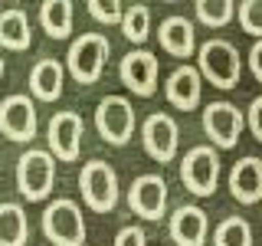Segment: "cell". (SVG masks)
Instances as JSON below:
<instances>
[{
  "instance_id": "cell-12",
  "label": "cell",
  "mask_w": 262,
  "mask_h": 246,
  "mask_svg": "<svg viewBox=\"0 0 262 246\" xmlns=\"http://www.w3.org/2000/svg\"><path fill=\"white\" fill-rule=\"evenodd\" d=\"M141 145L158 164H170L177 158V148H180L177 121L167 112H151L141 125Z\"/></svg>"
},
{
  "instance_id": "cell-29",
  "label": "cell",
  "mask_w": 262,
  "mask_h": 246,
  "mask_svg": "<svg viewBox=\"0 0 262 246\" xmlns=\"http://www.w3.org/2000/svg\"><path fill=\"white\" fill-rule=\"evenodd\" d=\"M249 69H252V76L262 82V39H256L252 49H249Z\"/></svg>"
},
{
  "instance_id": "cell-28",
  "label": "cell",
  "mask_w": 262,
  "mask_h": 246,
  "mask_svg": "<svg viewBox=\"0 0 262 246\" xmlns=\"http://www.w3.org/2000/svg\"><path fill=\"white\" fill-rule=\"evenodd\" d=\"M246 125H249V131L256 135V141H262V95H256L249 102V109H246Z\"/></svg>"
},
{
  "instance_id": "cell-15",
  "label": "cell",
  "mask_w": 262,
  "mask_h": 246,
  "mask_svg": "<svg viewBox=\"0 0 262 246\" xmlns=\"http://www.w3.org/2000/svg\"><path fill=\"white\" fill-rule=\"evenodd\" d=\"M167 233L177 246H207V233H210V220L196 203H184L170 213Z\"/></svg>"
},
{
  "instance_id": "cell-1",
  "label": "cell",
  "mask_w": 262,
  "mask_h": 246,
  "mask_svg": "<svg viewBox=\"0 0 262 246\" xmlns=\"http://www.w3.org/2000/svg\"><path fill=\"white\" fill-rule=\"evenodd\" d=\"M108 53H112V43L105 33H82L69 43V53H66V72H69L76 82L82 86H92V82L102 79L105 72V63H108Z\"/></svg>"
},
{
  "instance_id": "cell-17",
  "label": "cell",
  "mask_w": 262,
  "mask_h": 246,
  "mask_svg": "<svg viewBox=\"0 0 262 246\" xmlns=\"http://www.w3.org/2000/svg\"><path fill=\"white\" fill-rule=\"evenodd\" d=\"M158 43L167 56L174 59H190L196 53V30L187 16H167V20L158 27Z\"/></svg>"
},
{
  "instance_id": "cell-10",
  "label": "cell",
  "mask_w": 262,
  "mask_h": 246,
  "mask_svg": "<svg viewBox=\"0 0 262 246\" xmlns=\"http://www.w3.org/2000/svg\"><path fill=\"white\" fill-rule=\"evenodd\" d=\"M82 135H85V121H82L79 112H72V109L56 112L46 125L49 154L56 161H76L82 151Z\"/></svg>"
},
{
  "instance_id": "cell-6",
  "label": "cell",
  "mask_w": 262,
  "mask_h": 246,
  "mask_svg": "<svg viewBox=\"0 0 262 246\" xmlns=\"http://www.w3.org/2000/svg\"><path fill=\"white\" fill-rule=\"evenodd\" d=\"M180 180L193 197H213L220 184V154L210 145H196L180 161Z\"/></svg>"
},
{
  "instance_id": "cell-2",
  "label": "cell",
  "mask_w": 262,
  "mask_h": 246,
  "mask_svg": "<svg viewBox=\"0 0 262 246\" xmlns=\"http://www.w3.org/2000/svg\"><path fill=\"white\" fill-rule=\"evenodd\" d=\"M196 72L200 79H207L210 86L216 89H236L243 72V59H239V49H236L229 39H207L196 49Z\"/></svg>"
},
{
  "instance_id": "cell-24",
  "label": "cell",
  "mask_w": 262,
  "mask_h": 246,
  "mask_svg": "<svg viewBox=\"0 0 262 246\" xmlns=\"http://www.w3.org/2000/svg\"><path fill=\"white\" fill-rule=\"evenodd\" d=\"M193 13H196V20H200L203 27L223 30L236 16V4H229V0H200V4L193 7Z\"/></svg>"
},
{
  "instance_id": "cell-21",
  "label": "cell",
  "mask_w": 262,
  "mask_h": 246,
  "mask_svg": "<svg viewBox=\"0 0 262 246\" xmlns=\"http://www.w3.org/2000/svg\"><path fill=\"white\" fill-rule=\"evenodd\" d=\"M72 16H76V10L69 0H46L39 7V27L46 30V36L66 39L72 33Z\"/></svg>"
},
{
  "instance_id": "cell-9",
  "label": "cell",
  "mask_w": 262,
  "mask_h": 246,
  "mask_svg": "<svg viewBox=\"0 0 262 246\" xmlns=\"http://www.w3.org/2000/svg\"><path fill=\"white\" fill-rule=\"evenodd\" d=\"M39 131V118H36V102L23 92H13L0 102V135L7 141L27 145L36 138Z\"/></svg>"
},
{
  "instance_id": "cell-22",
  "label": "cell",
  "mask_w": 262,
  "mask_h": 246,
  "mask_svg": "<svg viewBox=\"0 0 262 246\" xmlns=\"http://www.w3.org/2000/svg\"><path fill=\"white\" fill-rule=\"evenodd\" d=\"M118 27H121V33H125L128 43L141 46L144 39H147V33H151V7H147V4H131V7H125V16H121Z\"/></svg>"
},
{
  "instance_id": "cell-16",
  "label": "cell",
  "mask_w": 262,
  "mask_h": 246,
  "mask_svg": "<svg viewBox=\"0 0 262 246\" xmlns=\"http://www.w3.org/2000/svg\"><path fill=\"white\" fill-rule=\"evenodd\" d=\"M229 194L243 207H252V203L262 200V161L259 158L246 154L243 161L233 164V171H229Z\"/></svg>"
},
{
  "instance_id": "cell-4",
  "label": "cell",
  "mask_w": 262,
  "mask_h": 246,
  "mask_svg": "<svg viewBox=\"0 0 262 246\" xmlns=\"http://www.w3.org/2000/svg\"><path fill=\"white\" fill-rule=\"evenodd\" d=\"M56 184V158L43 148H30L20 154L16 161V187H20L23 200L30 203H43L53 194Z\"/></svg>"
},
{
  "instance_id": "cell-20",
  "label": "cell",
  "mask_w": 262,
  "mask_h": 246,
  "mask_svg": "<svg viewBox=\"0 0 262 246\" xmlns=\"http://www.w3.org/2000/svg\"><path fill=\"white\" fill-rule=\"evenodd\" d=\"M30 220L20 203H0V246H27Z\"/></svg>"
},
{
  "instance_id": "cell-7",
  "label": "cell",
  "mask_w": 262,
  "mask_h": 246,
  "mask_svg": "<svg viewBox=\"0 0 262 246\" xmlns=\"http://www.w3.org/2000/svg\"><path fill=\"white\" fill-rule=\"evenodd\" d=\"M135 125H138V118H135V109H131L128 98L105 95L102 102L95 105V128H98V135H102V141H108L115 148L128 145L131 135H135Z\"/></svg>"
},
{
  "instance_id": "cell-8",
  "label": "cell",
  "mask_w": 262,
  "mask_h": 246,
  "mask_svg": "<svg viewBox=\"0 0 262 246\" xmlns=\"http://www.w3.org/2000/svg\"><path fill=\"white\" fill-rule=\"evenodd\" d=\"M243 128H246V118L233 102L220 98V102L203 105V131H207V138H210V148H216V151L236 148Z\"/></svg>"
},
{
  "instance_id": "cell-23",
  "label": "cell",
  "mask_w": 262,
  "mask_h": 246,
  "mask_svg": "<svg viewBox=\"0 0 262 246\" xmlns=\"http://www.w3.org/2000/svg\"><path fill=\"white\" fill-rule=\"evenodd\" d=\"M213 246H252V227L246 217H226L213 230Z\"/></svg>"
},
{
  "instance_id": "cell-5",
  "label": "cell",
  "mask_w": 262,
  "mask_h": 246,
  "mask_svg": "<svg viewBox=\"0 0 262 246\" xmlns=\"http://www.w3.org/2000/svg\"><path fill=\"white\" fill-rule=\"evenodd\" d=\"M79 191L89 210L95 213H112L121 200L118 174L108 161H85L79 171Z\"/></svg>"
},
{
  "instance_id": "cell-26",
  "label": "cell",
  "mask_w": 262,
  "mask_h": 246,
  "mask_svg": "<svg viewBox=\"0 0 262 246\" xmlns=\"http://www.w3.org/2000/svg\"><path fill=\"white\" fill-rule=\"evenodd\" d=\"M89 16L95 23H105V27H118L125 16V7L118 0H89Z\"/></svg>"
},
{
  "instance_id": "cell-13",
  "label": "cell",
  "mask_w": 262,
  "mask_h": 246,
  "mask_svg": "<svg viewBox=\"0 0 262 246\" xmlns=\"http://www.w3.org/2000/svg\"><path fill=\"white\" fill-rule=\"evenodd\" d=\"M128 207L141 220H161L167 213V180L161 174H138L128 187Z\"/></svg>"
},
{
  "instance_id": "cell-3",
  "label": "cell",
  "mask_w": 262,
  "mask_h": 246,
  "mask_svg": "<svg viewBox=\"0 0 262 246\" xmlns=\"http://www.w3.org/2000/svg\"><path fill=\"white\" fill-rule=\"evenodd\" d=\"M39 227L53 246H85V217L69 197H56L53 203H46Z\"/></svg>"
},
{
  "instance_id": "cell-30",
  "label": "cell",
  "mask_w": 262,
  "mask_h": 246,
  "mask_svg": "<svg viewBox=\"0 0 262 246\" xmlns=\"http://www.w3.org/2000/svg\"><path fill=\"white\" fill-rule=\"evenodd\" d=\"M4 72H7V63H4V56H0V79H4Z\"/></svg>"
},
{
  "instance_id": "cell-18",
  "label": "cell",
  "mask_w": 262,
  "mask_h": 246,
  "mask_svg": "<svg viewBox=\"0 0 262 246\" xmlns=\"http://www.w3.org/2000/svg\"><path fill=\"white\" fill-rule=\"evenodd\" d=\"M66 89V66L53 56L39 59L30 69V98L36 102H56Z\"/></svg>"
},
{
  "instance_id": "cell-14",
  "label": "cell",
  "mask_w": 262,
  "mask_h": 246,
  "mask_svg": "<svg viewBox=\"0 0 262 246\" xmlns=\"http://www.w3.org/2000/svg\"><path fill=\"white\" fill-rule=\"evenodd\" d=\"M164 95H167V102L174 105V109L193 112L196 105H200V95H203V79H200V72H196V66L180 63L167 76V82H164Z\"/></svg>"
},
{
  "instance_id": "cell-19",
  "label": "cell",
  "mask_w": 262,
  "mask_h": 246,
  "mask_svg": "<svg viewBox=\"0 0 262 246\" xmlns=\"http://www.w3.org/2000/svg\"><path fill=\"white\" fill-rule=\"evenodd\" d=\"M33 43V30H30V16L20 7H7L0 10V46L13 49V53H23Z\"/></svg>"
},
{
  "instance_id": "cell-27",
  "label": "cell",
  "mask_w": 262,
  "mask_h": 246,
  "mask_svg": "<svg viewBox=\"0 0 262 246\" xmlns=\"http://www.w3.org/2000/svg\"><path fill=\"white\" fill-rule=\"evenodd\" d=\"M115 246H147V233L138 223L121 227L118 233H115Z\"/></svg>"
},
{
  "instance_id": "cell-25",
  "label": "cell",
  "mask_w": 262,
  "mask_h": 246,
  "mask_svg": "<svg viewBox=\"0 0 262 246\" xmlns=\"http://www.w3.org/2000/svg\"><path fill=\"white\" fill-rule=\"evenodd\" d=\"M236 20H239V27L249 36L262 39V0H246V4H239L236 7Z\"/></svg>"
},
{
  "instance_id": "cell-11",
  "label": "cell",
  "mask_w": 262,
  "mask_h": 246,
  "mask_svg": "<svg viewBox=\"0 0 262 246\" xmlns=\"http://www.w3.org/2000/svg\"><path fill=\"white\" fill-rule=\"evenodd\" d=\"M158 76H161V63L151 49H131L128 56H121L118 79H121V86L131 89L135 95L151 98L158 92Z\"/></svg>"
}]
</instances>
